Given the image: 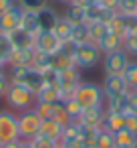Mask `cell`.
I'll use <instances>...</instances> for the list:
<instances>
[{"instance_id": "cell-1", "label": "cell", "mask_w": 137, "mask_h": 148, "mask_svg": "<svg viewBox=\"0 0 137 148\" xmlns=\"http://www.w3.org/2000/svg\"><path fill=\"white\" fill-rule=\"evenodd\" d=\"M8 77H10L12 83H20V85H24V87H26L28 91H32L34 95L47 85L43 73L36 71V69H32V67H10Z\"/></svg>"}, {"instance_id": "cell-2", "label": "cell", "mask_w": 137, "mask_h": 148, "mask_svg": "<svg viewBox=\"0 0 137 148\" xmlns=\"http://www.w3.org/2000/svg\"><path fill=\"white\" fill-rule=\"evenodd\" d=\"M4 99H6L8 108H10L12 112H16V114L34 108V103H36V95H34L32 91H28V89H26L24 85H20V83H12V81H10V87H8Z\"/></svg>"}, {"instance_id": "cell-3", "label": "cell", "mask_w": 137, "mask_h": 148, "mask_svg": "<svg viewBox=\"0 0 137 148\" xmlns=\"http://www.w3.org/2000/svg\"><path fill=\"white\" fill-rule=\"evenodd\" d=\"M73 97L79 101V106L83 110H89V108H99L103 106L105 101V95H103V89L99 83H93V81H83L77 91L73 93Z\"/></svg>"}, {"instance_id": "cell-4", "label": "cell", "mask_w": 137, "mask_h": 148, "mask_svg": "<svg viewBox=\"0 0 137 148\" xmlns=\"http://www.w3.org/2000/svg\"><path fill=\"white\" fill-rule=\"evenodd\" d=\"M101 49L95 43H83V45H75L73 51V61L79 69H93L101 63Z\"/></svg>"}, {"instance_id": "cell-5", "label": "cell", "mask_w": 137, "mask_h": 148, "mask_svg": "<svg viewBox=\"0 0 137 148\" xmlns=\"http://www.w3.org/2000/svg\"><path fill=\"white\" fill-rule=\"evenodd\" d=\"M20 140L18 132V114L8 110H0V144Z\"/></svg>"}, {"instance_id": "cell-6", "label": "cell", "mask_w": 137, "mask_h": 148, "mask_svg": "<svg viewBox=\"0 0 137 148\" xmlns=\"http://www.w3.org/2000/svg\"><path fill=\"white\" fill-rule=\"evenodd\" d=\"M81 83H83V77H81V69L79 67H71L67 71L57 73V87H59L63 99L73 97V93L77 91V87Z\"/></svg>"}, {"instance_id": "cell-7", "label": "cell", "mask_w": 137, "mask_h": 148, "mask_svg": "<svg viewBox=\"0 0 137 148\" xmlns=\"http://www.w3.org/2000/svg\"><path fill=\"white\" fill-rule=\"evenodd\" d=\"M129 63H131V57L127 55L123 47L103 55V71L107 75H123Z\"/></svg>"}, {"instance_id": "cell-8", "label": "cell", "mask_w": 137, "mask_h": 148, "mask_svg": "<svg viewBox=\"0 0 137 148\" xmlns=\"http://www.w3.org/2000/svg\"><path fill=\"white\" fill-rule=\"evenodd\" d=\"M40 122H43V118L34 112V108L20 112V114H18V132H20V138H22V140H32V138H36L38 128H40Z\"/></svg>"}, {"instance_id": "cell-9", "label": "cell", "mask_w": 137, "mask_h": 148, "mask_svg": "<svg viewBox=\"0 0 137 148\" xmlns=\"http://www.w3.org/2000/svg\"><path fill=\"white\" fill-rule=\"evenodd\" d=\"M101 89H103V95L105 99H111V97H119V95H125L131 91L127 79L123 75H107L103 77V83H101Z\"/></svg>"}, {"instance_id": "cell-10", "label": "cell", "mask_w": 137, "mask_h": 148, "mask_svg": "<svg viewBox=\"0 0 137 148\" xmlns=\"http://www.w3.org/2000/svg\"><path fill=\"white\" fill-rule=\"evenodd\" d=\"M63 41L53 35V31H40L36 37H34V49L38 53H45V55H55L63 49Z\"/></svg>"}, {"instance_id": "cell-11", "label": "cell", "mask_w": 137, "mask_h": 148, "mask_svg": "<svg viewBox=\"0 0 137 148\" xmlns=\"http://www.w3.org/2000/svg\"><path fill=\"white\" fill-rule=\"evenodd\" d=\"M22 14H24V8H20L18 4H14L12 8L0 14V35H10L16 29H20Z\"/></svg>"}, {"instance_id": "cell-12", "label": "cell", "mask_w": 137, "mask_h": 148, "mask_svg": "<svg viewBox=\"0 0 137 148\" xmlns=\"http://www.w3.org/2000/svg\"><path fill=\"white\" fill-rule=\"evenodd\" d=\"M63 128H65V126H63V124H59L57 120L47 118V120H43V122H40V128H38V134H36V136L59 142V140H61V136H63Z\"/></svg>"}, {"instance_id": "cell-13", "label": "cell", "mask_w": 137, "mask_h": 148, "mask_svg": "<svg viewBox=\"0 0 137 148\" xmlns=\"http://www.w3.org/2000/svg\"><path fill=\"white\" fill-rule=\"evenodd\" d=\"M34 47L30 49H14L10 59H8V67H30L34 61Z\"/></svg>"}, {"instance_id": "cell-14", "label": "cell", "mask_w": 137, "mask_h": 148, "mask_svg": "<svg viewBox=\"0 0 137 148\" xmlns=\"http://www.w3.org/2000/svg\"><path fill=\"white\" fill-rule=\"evenodd\" d=\"M103 116H105V106L89 108V110H83V114H81V118L77 122L83 124V126H89V128H101Z\"/></svg>"}, {"instance_id": "cell-15", "label": "cell", "mask_w": 137, "mask_h": 148, "mask_svg": "<svg viewBox=\"0 0 137 148\" xmlns=\"http://www.w3.org/2000/svg\"><path fill=\"white\" fill-rule=\"evenodd\" d=\"M71 67H77L71 53H67V51L61 49L59 53L51 55V69H53V71L61 73V71H67V69H71Z\"/></svg>"}, {"instance_id": "cell-16", "label": "cell", "mask_w": 137, "mask_h": 148, "mask_svg": "<svg viewBox=\"0 0 137 148\" xmlns=\"http://www.w3.org/2000/svg\"><path fill=\"white\" fill-rule=\"evenodd\" d=\"M105 112H111V114H123V116L129 114V112H131V99H129V93L107 99Z\"/></svg>"}, {"instance_id": "cell-17", "label": "cell", "mask_w": 137, "mask_h": 148, "mask_svg": "<svg viewBox=\"0 0 137 148\" xmlns=\"http://www.w3.org/2000/svg\"><path fill=\"white\" fill-rule=\"evenodd\" d=\"M123 128H125V116H123V114H111V112H105L103 122H101V130L115 134V132H119V130H123Z\"/></svg>"}, {"instance_id": "cell-18", "label": "cell", "mask_w": 137, "mask_h": 148, "mask_svg": "<svg viewBox=\"0 0 137 148\" xmlns=\"http://www.w3.org/2000/svg\"><path fill=\"white\" fill-rule=\"evenodd\" d=\"M8 39H10L12 49H30V47H34V37L28 35L22 29H16L14 33H10Z\"/></svg>"}, {"instance_id": "cell-19", "label": "cell", "mask_w": 137, "mask_h": 148, "mask_svg": "<svg viewBox=\"0 0 137 148\" xmlns=\"http://www.w3.org/2000/svg\"><path fill=\"white\" fill-rule=\"evenodd\" d=\"M36 16H38L40 31H53V27H55V23H57V18H59L57 10H55V8H51L49 4H47L43 10H38V12H36Z\"/></svg>"}, {"instance_id": "cell-20", "label": "cell", "mask_w": 137, "mask_h": 148, "mask_svg": "<svg viewBox=\"0 0 137 148\" xmlns=\"http://www.w3.org/2000/svg\"><path fill=\"white\" fill-rule=\"evenodd\" d=\"M20 29L26 31L28 35L36 37V35L40 33V25H38V16H36V12H32V10H24L22 21H20Z\"/></svg>"}, {"instance_id": "cell-21", "label": "cell", "mask_w": 137, "mask_h": 148, "mask_svg": "<svg viewBox=\"0 0 137 148\" xmlns=\"http://www.w3.org/2000/svg\"><path fill=\"white\" fill-rule=\"evenodd\" d=\"M97 47L101 49V53H103V55H105V53H111V51H117V49H121V47H123V37L113 35V33H107V35L103 37V41H101Z\"/></svg>"}, {"instance_id": "cell-22", "label": "cell", "mask_w": 137, "mask_h": 148, "mask_svg": "<svg viewBox=\"0 0 137 148\" xmlns=\"http://www.w3.org/2000/svg\"><path fill=\"white\" fill-rule=\"evenodd\" d=\"M87 25H89V41L95 45H99L103 41V37L109 33L107 23H103V21H95V23H87Z\"/></svg>"}, {"instance_id": "cell-23", "label": "cell", "mask_w": 137, "mask_h": 148, "mask_svg": "<svg viewBox=\"0 0 137 148\" xmlns=\"http://www.w3.org/2000/svg\"><path fill=\"white\" fill-rule=\"evenodd\" d=\"M69 43H73V45L91 43V41H89V25H87V23L73 25V31H71V39H69Z\"/></svg>"}, {"instance_id": "cell-24", "label": "cell", "mask_w": 137, "mask_h": 148, "mask_svg": "<svg viewBox=\"0 0 137 148\" xmlns=\"http://www.w3.org/2000/svg\"><path fill=\"white\" fill-rule=\"evenodd\" d=\"M71 31H73V25H71L65 16H59L57 23H55V27H53V35H57L63 43H69V39H71Z\"/></svg>"}, {"instance_id": "cell-25", "label": "cell", "mask_w": 137, "mask_h": 148, "mask_svg": "<svg viewBox=\"0 0 137 148\" xmlns=\"http://www.w3.org/2000/svg\"><path fill=\"white\" fill-rule=\"evenodd\" d=\"M113 138H115V146H121V148H131L133 144H137V134L127 130V128L115 132Z\"/></svg>"}, {"instance_id": "cell-26", "label": "cell", "mask_w": 137, "mask_h": 148, "mask_svg": "<svg viewBox=\"0 0 137 148\" xmlns=\"http://www.w3.org/2000/svg\"><path fill=\"white\" fill-rule=\"evenodd\" d=\"M71 25H79V23H87L85 21V8L83 6H79V4H73V2H69L67 4V10H65V14H63Z\"/></svg>"}, {"instance_id": "cell-27", "label": "cell", "mask_w": 137, "mask_h": 148, "mask_svg": "<svg viewBox=\"0 0 137 148\" xmlns=\"http://www.w3.org/2000/svg\"><path fill=\"white\" fill-rule=\"evenodd\" d=\"M51 118L57 120V122L63 124V126H67V124L71 122V116H69V112H67V101H65V99L53 101V116H51Z\"/></svg>"}, {"instance_id": "cell-28", "label": "cell", "mask_w": 137, "mask_h": 148, "mask_svg": "<svg viewBox=\"0 0 137 148\" xmlns=\"http://www.w3.org/2000/svg\"><path fill=\"white\" fill-rule=\"evenodd\" d=\"M107 29H109V33H113V35L125 37V35H127V31H125V16L119 14V12H115V14L107 21Z\"/></svg>"}, {"instance_id": "cell-29", "label": "cell", "mask_w": 137, "mask_h": 148, "mask_svg": "<svg viewBox=\"0 0 137 148\" xmlns=\"http://www.w3.org/2000/svg\"><path fill=\"white\" fill-rule=\"evenodd\" d=\"M57 99H63L57 85H45V87L36 93V101H49V103H53V101H57Z\"/></svg>"}, {"instance_id": "cell-30", "label": "cell", "mask_w": 137, "mask_h": 148, "mask_svg": "<svg viewBox=\"0 0 137 148\" xmlns=\"http://www.w3.org/2000/svg\"><path fill=\"white\" fill-rule=\"evenodd\" d=\"M12 45H10V39L8 35H0V65H8V59L12 55Z\"/></svg>"}, {"instance_id": "cell-31", "label": "cell", "mask_w": 137, "mask_h": 148, "mask_svg": "<svg viewBox=\"0 0 137 148\" xmlns=\"http://www.w3.org/2000/svg\"><path fill=\"white\" fill-rule=\"evenodd\" d=\"M36 51V49H34ZM32 69H36V71H40V73H45V71H49L51 69V55H45V53H34V61H32V65H30Z\"/></svg>"}, {"instance_id": "cell-32", "label": "cell", "mask_w": 137, "mask_h": 148, "mask_svg": "<svg viewBox=\"0 0 137 148\" xmlns=\"http://www.w3.org/2000/svg\"><path fill=\"white\" fill-rule=\"evenodd\" d=\"M95 146L97 148H115V138L111 132H105V130H99L97 134V140H95Z\"/></svg>"}, {"instance_id": "cell-33", "label": "cell", "mask_w": 137, "mask_h": 148, "mask_svg": "<svg viewBox=\"0 0 137 148\" xmlns=\"http://www.w3.org/2000/svg\"><path fill=\"white\" fill-rule=\"evenodd\" d=\"M16 4L24 10H32V12H38L43 10L47 4H49V0H16Z\"/></svg>"}, {"instance_id": "cell-34", "label": "cell", "mask_w": 137, "mask_h": 148, "mask_svg": "<svg viewBox=\"0 0 137 148\" xmlns=\"http://www.w3.org/2000/svg\"><path fill=\"white\" fill-rule=\"evenodd\" d=\"M123 77L127 79V83H129L131 89H137V61H131V63L127 65Z\"/></svg>"}, {"instance_id": "cell-35", "label": "cell", "mask_w": 137, "mask_h": 148, "mask_svg": "<svg viewBox=\"0 0 137 148\" xmlns=\"http://www.w3.org/2000/svg\"><path fill=\"white\" fill-rule=\"evenodd\" d=\"M117 12L119 14H137V0H119L117 4Z\"/></svg>"}, {"instance_id": "cell-36", "label": "cell", "mask_w": 137, "mask_h": 148, "mask_svg": "<svg viewBox=\"0 0 137 148\" xmlns=\"http://www.w3.org/2000/svg\"><path fill=\"white\" fill-rule=\"evenodd\" d=\"M67 101V112H69V116H71V122H77L79 118H81V114H83V108L79 106V101L75 99V97H69V99H65Z\"/></svg>"}, {"instance_id": "cell-37", "label": "cell", "mask_w": 137, "mask_h": 148, "mask_svg": "<svg viewBox=\"0 0 137 148\" xmlns=\"http://www.w3.org/2000/svg\"><path fill=\"white\" fill-rule=\"evenodd\" d=\"M123 49L129 57H137V35H125L123 37Z\"/></svg>"}, {"instance_id": "cell-38", "label": "cell", "mask_w": 137, "mask_h": 148, "mask_svg": "<svg viewBox=\"0 0 137 148\" xmlns=\"http://www.w3.org/2000/svg\"><path fill=\"white\" fill-rule=\"evenodd\" d=\"M34 112H36L43 120H47V118L53 116V103H49V101H36V103H34Z\"/></svg>"}, {"instance_id": "cell-39", "label": "cell", "mask_w": 137, "mask_h": 148, "mask_svg": "<svg viewBox=\"0 0 137 148\" xmlns=\"http://www.w3.org/2000/svg\"><path fill=\"white\" fill-rule=\"evenodd\" d=\"M30 144H32V148H59V142H55V140H47V138H40V136L32 138Z\"/></svg>"}, {"instance_id": "cell-40", "label": "cell", "mask_w": 137, "mask_h": 148, "mask_svg": "<svg viewBox=\"0 0 137 148\" xmlns=\"http://www.w3.org/2000/svg\"><path fill=\"white\" fill-rule=\"evenodd\" d=\"M125 31H127V35H137V14H127L125 16Z\"/></svg>"}, {"instance_id": "cell-41", "label": "cell", "mask_w": 137, "mask_h": 148, "mask_svg": "<svg viewBox=\"0 0 137 148\" xmlns=\"http://www.w3.org/2000/svg\"><path fill=\"white\" fill-rule=\"evenodd\" d=\"M125 128L137 134V112H129V114H125Z\"/></svg>"}, {"instance_id": "cell-42", "label": "cell", "mask_w": 137, "mask_h": 148, "mask_svg": "<svg viewBox=\"0 0 137 148\" xmlns=\"http://www.w3.org/2000/svg\"><path fill=\"white\" fill-rule=\"evenodd\" d=\"M8 87H10V77H8V73H2L0 75V97L6 95Z\"/></svg>"}, {"instance_id": "cell-43", "label": "cell", "mask_w": 137, "mask_h": 148, "mask_svg": "<svg viewBox=\"0 0 137 148\" xmlns=\"http://www.w3.org/2000/svg\"><path fill=\"white\" fill-rule=\"evenodd\" d=\"M97 4L105 10H117V4H119V0H97Z\"/></svg>"}, {"instance_id": "cell-44", "label": "cell", "mask_w": 137, "mask_h": 148, "mask_svg": "<svg viewBox=\"0 0 137 148\" xmlns=\"http://www.w3.org/2000/svg\"><path fill=\"white\" fill-rule=\"evenodd\" d=\"M14 4H16V0H0V14L6 12L8 8H12Z\"/></svg>"}, {"instance_id": "cell-45", "label": "cell", "mask_w": 137, "mask_h": 148, "mask_svg": "<svg viewBox=\"0 0 137 148\" xmlns=\"http://www.w3.org/2000/svg\"><path fill=\"white\" fill-rule=\"evenodd\" d=\"M73 4H79V6H83V8H87V6H91V4H95L97 0H71Z\"/></svg>"}, {"instance_id": "cell-46", "label": "cell", "mask_w": 137, "mask_h": 148, "mask_svg": "<svg viewBox=\"0 0 137 148\" xmlns=\"http://www.w3.org/2000/svg\"><path fill=\"white\" fill-rule=\"evenodd\" d=\"M18 142H20V140H14V142H6V144H0V148H18Z\"/></svg>"}, {"instance_id": "cell-47", "label": "cell", "mask_w": 137, "mask_h": 148, "mask_svg": "<svg viewBox=\"0 0 137 148\" xmlns=\"http://www.w3.org/2000/svg\"><path fill=\"white\" fill-rule=\"evenodd\" d=\"M18 148H32V144H30V140H22V138H20Z\"/></svg>"}, {"instance_id": "cell-48", "label": "cell", "mask_w": 137, "mask_h": 148, "mask_svg": "<svg viewBox=\"0 0 137 148\" xmlns=\"http://www.w3.org/2000/svg\"><path fill=\"white\" fill-rule=\"evenodd\" d=\"M2 73H6V71H4V65H0V75H2Z\"/></svg>"}, {"instance_id": "cell-49", "label": "cell", "mask_w": 137, "mask_h": 148, "mask_svg": "<svg viewBox=\"0 0 137 148\" xmlns=\"http://www.w3.org/2000/svg\"><path fill=\"white\" fill-rule=\"evenodd\" d=\"M59 2H63V4H69V2H71V0H59Z\"/></svg>"}, {"instance_id": "cell-50", "label": "cell", "mask_w": 137, "mask_h": 148, "mask_svg": "<svg viewBox=\"0 0 137 148\" xmlns=\"http://www.w3.org/2000/svg\"><path fill=\"white\" fill-rule=\"evenodd\" d=\"M133 95H135V99H137V89H133Z\"/></svg>"}, {"instance_id": "cell-51", "label": "cell", "mask_w": 137, "mask_h": 148, "mask_svg": "<svg viewBox=\"0 0 137 148\" xmlns=\"http://www.w3.org/2000/svg\"><path fill=\"white\" fill-rule=\"evenodd\" d=\"M131 148H137V144H133V146H131Z\"/></svg>"}, {"instance_id": "cell-52", "label": "cell", "mask_w": 137, "mask_h": 148, "mask_svg": "<svg viewBox=\"0 0 137 148\" xmlns=\"http://www.w3.org/2000/svg\"><path fill=\"white\" fill-rule=\"evenodd\" d=\"M115 148H121V146H115Z\"/></svg>"}]
</instances>
